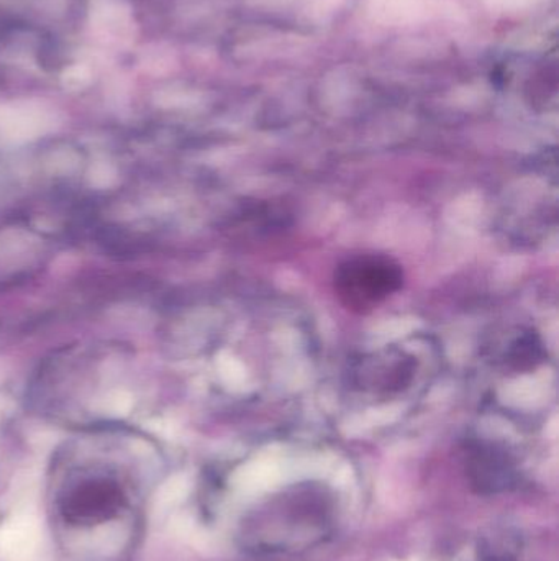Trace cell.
Here are the masks:
<instances>
[{
  "label": "cell",
  "instance_id": "7a4b0ae2",
  "mask_svg": "<svg viewBox=\"0 0 559 561\" xmlns=\"http://www.w3.org/2000/svg\"><path fill=\"white\" fill-rule=\"evenodd\" d=\"M404 272L394 260L383 255H358L335 272L338 299L357 312H368L403 287Z\"/></svg>",
  "mask_w": 559,
  "mask_h": 561
},
{
  "label": "cell",
  "instance_id": "3957f363",
  "mask_svg": "<svg viewBox=\"0 0 559 561\" xmlns=\"http://www.w3.org/2000/svg\"><path fill=\"white\" fill-rule=\"evenodd\" d=\"M3 378V365L0 363V381H2Z\"/></svg>",
  "mask_w": 559,
  "mask_h": 561
},
{
  "label": "cell",
  "instance_id": "6da1fadb",
  "mask_svg": "<svg viewBox=\"0 0 559 561\" xmlns=\"http://www.w3.org/2000/svg\"><path fill=\"white\" fill-rule=\"evenodd\" d=\"M140 494L127 474L110 468L69 471L55 486L53 510L62 536L91 539L107 527L127 526L137 511Z\"/></svg>",
  "mask_w": 559,
  "mask_h": 561
}]
</instances>
